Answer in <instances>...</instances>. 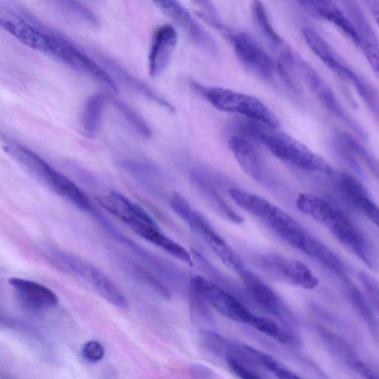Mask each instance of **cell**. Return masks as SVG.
<instances>
[{"mask_svg": "<svg viewBox=\"0 0 379 379\" xmlns=\"http://www.w3.org/2000/svg\"><path fill=\"white\" fill-rule=\"evenodd\" d=\"M195 181L202 192L216 208L217 212L234 223L242 224L244 222L243 217L226 203L214 188L198 177H196Z\"/></svg>", "mask_w": 379, "mask_h": 379, "instance_id": "obj_26", "label": "cell"}, {"mask_svg": "<svg viewBox=\"0 0 379 379\" xmlns=\"http://www.w3.org/2000/svg\"><path fill=\"white\" fill-rule=\"evenodd\" d=\"M318 333L331 354L341 363L365 378L378 377L362 360H360L342 337L324 328H318Z\"/></svg>", "mask_w": 379, "mask_h": 379, "instance_id": "obj_18", "label": "cell"}, {"mask_svg": "<svg viewBox=\"0 0 379 379\" xmlns=\"http://www.w3.org/2000/svg\"><path fill=\"white\" fill-rule=\"evenodd\" d=\"M81 354L86 362L94 364L102 361L105 354V350L98 341L90 340L83 345Z\"/></svg>", "mask_w": 379, "mask_h": 379, "instance_id": "obj_31", "label": "cell"}, {"mask_svg": "<svg viewBox=\"0 0 379 379\" xmlns=\"http://www.w3.org/2000/svg\"><path fill=\"white\" fill-rule=\"evenodd\" d=\"M193 86L208 102L222 111L239 113L276 128L281 125L269 108L249 95L222 88H206L197 83Z\"/></svg>", "mask_w": 379, "mask_h": 379, "instance_id": "obj_5", "label": "cell"}, {"mask_svg": "<svg viewBox=\"0 0 379 379\" xmlns=\"http://www.w3.org/2000/svg\"><path fill=\"white\" fill-rule=\"evenodd\" d=\"M222 34L232 43L237 58L241 65L256 77L271 81L276 71V63L270 55L247 32L234 31L225 27Z\"/></svg>", "mask_w": 379, "mask_h": 379, "instance_id": "obj_6", "label": "cell"}, {"mask_svg": "<svg viewBox=\"0 0 379 379\" xmlns=\"http://www.w3.org/2000/svg\"><path fill=\"white\" fill-rule=\"evenodd\" d=\"M246 291L258 306L277 318L286 328L293 331L295 318L278 294L255 273L244 269L239 274Z\"/></svg>", "mask_w": 379, "mask_h": 379, "instance_id": "obj_10", "label": "cell"}, {"mask_svg": "<svg viewBox=\"0 0 379 379\" xmlns=\"http://www.w3.org/2000/svg\"><path fill=\"white\" fill-rule=\"evenodd\" d=\"M371 11L375 17L376 24L379 27V1H378V0H375V1H373L371 5Z\"/></svg>", "mask_w": 379, "mask_h": 379, "instance_id": "obj_36", "label": "cell"}, {"mask_svg": "<svg viewBox=\"0 0 379 379\" xmlns=\"http://www.w3.org/2000/svg\"><path fill=\"white\" fill-rule=\"evenodd\" d=\"M296 207L301 213L327 227L347 249L373 266V256L368 242L343 212L326 200L308 194L298 195Z\"/></svg>", "mask_w": 379, "mask_h": 379, "instance_id": "obj_2", "label": "cell"}, {"mask_svg": "<svg viewBox=\"0 0 379 379\" xmlns=\"http://www.w3.org/2000/svg\"><path fill=\"white\" fill-rule=\"evenodd\" d=\"M229 147L246 174L263 185H273V177L267 163L249 140L233 137L229 141Z\"/></svg>", "mask_w": 379, "mask_h": 379, "instance_id": "obj_14", "label": "cell"}, {"mask_svg": "<svg viewBox=\"0 0 379 379\" xmlns=\"http://www.w3.org/2000/svg\"><path fill=\"white\" fill-rule=\"evenodd\" d=\"M178 43V34L172 25H163L155 32L148 54L150 77H158L167 68Z\"/></svg>", "mask_w": 379, "mask_h": 379, "instance_id": "obj_16", "label": "cell"}, {"mask_svg": "<svg viewBox=\"0 0 379 379\" xmlns=\"http://www.w3.org/2000/svg\"><path fill=\"white\" fill-rule=\"evenodd\" d=\"M136 274L137 275V277L147 284L151 290L157 293L161 297L168 299L172 296V294H170L169 290L163 286V284L152 275L149 274L140 268L136 269Z\"/></svg>", "mask_w": 379, "mask_h": 379, "instance_id": "obj_33", "label": "cell"}, {"mask_svg": "<svg viewBox=\"0 0 379 379\" xmlns=\"http://www.w3.org/2000/svg\"><path fill=\"white\" fill-rule=\"evenodd\" d=\"M160 10L181 28L201 49L215 53L217 46L208 33L177 0H151Z\"/></svg>", "mask_w": 379, "mask_h": 379, "instance_id": "obj_12", "label": "cell"}, {"mask_svg": "<svg viewBox=\"0 0 379 379\" xmlns=\"http://www.w3.org/2000/svg\"><path fill=\"white\" fill-rule=\"evenodd\" d=\"M231 370L238 377L244 379H258L261 376L255 368L245 364L239 360L229 358L225 360Z\"/></svg>", "mask_w": 379, "mask_h": 379, "instance_id": "obj_32", "label": "cell"}, {"mask_svg": "<svg viewBox=\"0 0 379 379\" xmlns=\"http://www.w3.org/2000/svg\"><path fill=\"white\" fill-rule=\"evenodd\" d=\"M6 152L55 194L66 199L84 212L90 214L94 207L82 190L66 176L53 168L31 149L6 142Z\"/></svg>", "mask_w": 379, "mask_h": 379, "instance_id": "obj_3", "label": "cell"}, {"mask_svg": "<svg viewBox=\"0 0 379 379\" xmlns=\"http://www.w3.org/2000/svg\"><path fill=\"white\" fill-rule=\"evenodd\" d=\"M237 351L241 361L254 368H262L279 378H301L273 356L247 344L237 342Z\"/></svg>", "mask_w": 379, "mask_h": 379, "instance_id": "obj_20", "label": "cell"}, {"mask_svg": "<svg viewBox=\"0 0 379 379\" xmlns=\"http://www.w3.org/2000/svg\"><path fill=\"white\" fill-rule=\"evenodd\" d=\"M101 206L110 214L120 219L132 230L143 222H155L142 207L123 195L112 192L98 199Z\"/></svg>", "mask_w": 379, "mask_h": 379, "instance_id": "obj_19", "label": "cell"}, {"mask_svg": "<svg viewBox=\"0 0 379 379\" xmlns=\"http://www.w3.org/2000/svg\"><path fill=\"white\" fill-rule=\"evenodd\" d=\"M297 67L300 70L303 78L320 103L333 117L351 128L359 138L366 140L368 139L367 132L349 115L343 104L336 98L333 90L321 78L318 73L309 64L303 61H297Z\"/></svg>", "mask_w": 379, "mask_h": 379, "instance_id": "obj_9", "label": "cell"}, {"mask_svg": "<svg viewBox=\"0 0 379 379\" xmlns=\"http://www.w3.org/2000/svg\"><path fill=\"white\" fill-rule=\"evenodd\" d=\"M298 4L313 15L330 22L342 31L358 46L361 40L357 30L333 0H296Z\"/></svg>", "mask_w": 379, "mask_h": 379, "instance_id": "obj_17", "label": "cell"}, {"mask_svg": "<svg viewBox=\"0 0 379 379\" xmlns=\"http://www.w3.org/2000/svg\"><path fill=\"white\" fill-rule=\"evenodd\" d=\"M190 370H191L192 376L196 378H211L214 377V373L211 368L200 364H192Z\"/></svg>", "mask_w": 379, "mask_h": 379, "instance_id": "obj_34", "label": "cell"}, {"mask_svg": "<svg viewBox=\"0 0 379 379\" xmlns=\"http://www.w3.org/2000/svg\"><path fill=\"white\" fill-rule=\"evenodd\" d=\"M251 12L255 24L272 51L277 54L289 47L274 28L267 9L261 0H253L251 4Z\"/></svg>", "mask_w": 379, "mask_h": 379, "instance_id": "obj_21", "label": "cell"}, {"mask_svg": "<svg viewBox=\"0 0 379 379\" xmlns=\"http://www.w3.org/2000/svg\"><path fill=\"white\" fill-rule=\"evenodd\" d=\"M369 219L374 223L379 229V207L370 216Z\"/></svg>", "mask_w": 379, "mask_h": 379, "instance_id": "obj_37", "label": "cell"}, {"mask_svg": "<svg viewBox=\"0 0 379 379\" xmlns=\"http://www.w3.org/2000/svg\"><path fill=\"white\" fill-rule=\"evenodd\" d=\"M52 253L110 304L122 309L128 308V301L116 284L93 264L78 256L62 251L53 249Z\"/></svg>", "mask_w": 379, "mask_h": 379, "instance_id": "obj_7", "label": "cell"}, {"mask_svg": "<svg viewBox=\"0 0 379 379\" xmlns=\"http://www.w3.org/2000/svg\"><path fill=\"white\" fill-rule=\"evenodd\" d=\"M338 143L353 160L364 166L379 182V160L368 149L349 135H340Z\"/></svg>", "mask_w": 379, "mask_h": 379, "instance_id": "obj_23", "label": "cell"}, {"mask_svg": "<svg viewBox=\"0 0 379 379\" xmlns=\"http://www.w3.org/2000/svg\"><path fill=\"white\" fill-rule=\"evenodd\" d=\"M263 271L276 279L306 290L315 289L319 281L305 263L279 254L260 257Z\"/></svg>", "mask_w": 379, "mask_h": 379, "instance_id": "obj_11", "label": "cell"}, {"mask_svg": "<svg viewBox=\"0 0 379 379\" xmlns=\"http://www.w3.org/2000/svg\"><path fill=\"white\" fill-rule=\"evenodd\" d=\"M115 105L127 123L138 133L139 135L145 139L151 137L152 132L150 127L135 110L120 100H115Z\"/></svg>", "mask_w": 379, "mask_h": 379, "instance_id": "obj_28", "label": "cell"}, {"mask_svg": "<svg viewBox=\"0 0 379 379\" xmlns=\"http://www.w3.org/2000/svg\"><path fill=\"white\" fill-rule=\"evenodd\" d=\"M306 44L317 58L334 73L344 64L333 51L328 43L314 30L306 28L302 31Z\"/></svg>", "mask_w": 379, "mask_h": 379, "instance_id": "obj_22", "label": "cell"}, {"mask_svg": "<svg viewBox=\"0 0 379 379\" xmlns=\"http://www.w3.org/2000/svg\"><path fill=\"white\" fill-rule=\"evenodd\" d=\"M11 287L24 307L38 312L53 308L58 306V296L43 284L17 277L9 279Z\"/></svg>", "mask_w": 379, "mask_h": 379, "instance_id": "obj_15", "label": "cell"}, {"mask_svg": "<svg viewBox=\"0 0 379 379\" xmlns=\"http://www.w3.org/2000/svg\"><path fill=\"white\" fill-rule=\"evenodd\" d=\"M199 338L203 347L211 353L223 358L229 355L232 341L213 331L202 329Z\"/></svg>", "mask_w": 379, "mask_h": 379, "instance_id": "obj_27", "label": "cell"}, {"mask_svg": "<svg viewBox=\"0 0 379 379\" xmlns=\"http://www.w3.org/2000/svg\"><path fill=\"white\" fill-rule=\"evenodd\" d=\"M355 28L359 35L362 48L365 58L379 81V43L365 17L358 19L355 23Z\"/></svg>", "mask_w": 379, "mask_h": 379, "instance_id": "obj_25", "label": "cell"}, {"mask_svg": "<svg viewBox=\"0 0 379 379\" xmlns=\"http://www.w3.org/2000/svg\"><path fill=\"white\" fill-rule=\"evenodd\" d=\"M376 306H377V308H378V309L379 311V304H378Z\"/></svg>", "mask_w": 379, "mask_h": 379, "instance_id": "obj_38", "label": "cell"}, {"mask_svg": "<svg viewBox=\"0 0 379 379\" xmlns=\"http://www.w3.org/2000/svg\"><path fill=\"white\" fill-rule=\"evenodd\" d=\"M241 128L245 135L263 145L279 160L305 172L333 175L334 170L326 160L276 128L251 119Z\"/></svg>", "mask_w": 379, "mask_h": 379, "instance_id": "obj_1", "label": "cell"}, {"mask_svg": "<svg viewBox=\"0 0 379 379\" xmlns=\"http://www.w3.org/2000/svg\"><path fill=\"white\" fill-rule=\"evenodd\" d=\"M200 8L202 12L209 16H217V10L212 0H192Z\"/></svg>", "mask_w": 379, "mask_h": 379, "instance_id": "obj_35", "label": "cell"}, {"mask_svg": "<svg viewBox=\"0 0 379 379\" xmlns=\"http://www.w3.org/2000/svg\"><path fill=\"white\" fill-rule=\"evenodd\" d=\"M170 204L175 214L186 224H188L194 212L188 201L182 194L175 193L170 197Z\"/></svg>", "mask_w": 379, "mask_h": 379, "instance_id": "obj_30", "label": "cell"}, {"mask_svg": "<svg viewBox=\"0 0 379 379\" xmlns=\"http://www.w3.org/2000/svg\"><path fill=\"white\" fill-rule=\"evenodd\" d=\"M105 105V98L101 93L92 95L85 102L82 115V128L88 137H94L100 130Z\"/></svg>", "mask_w": 379, "mask_h": 379, "instance_id": "obj_24", "label": "cell"}, {"mask_svg": "<svg viewBox=\"0 0 379 379\" xmlns=\"http://www.w3.org/2000/svg\"><path fill=\"white\" fill-rule=\"evenodd\" d=\"M187 224L209 245L225 266L238 274L245 269L244 264L239 254L202 214L194 210L191 220Z\"/></svg>", "mask_w": 379, "mask_h": 379, "instance_id": "obj_13", "label": "cell"}, {"mask_svg": "<svg viewBox=\"0 0 379 379\" xmlns=\"http://www.w3.org/2000/svg\"><path fill=\"white\" fill-rule=\"evenodd\" d=\"M191 286L221 315L239 323L251 325L253 314L242 302L209 278L195 276Z\"/></svg>", "mask_w": 379, "mask_h": 379, "instance_id": "obj_8", "label": "cell"}, {"mask_svg": "<svg viewBox=\"0 0 379 379\" xmlns=\"http://www.w3.org/2000/svg\"><path fill=\"white\" fill-rule=\"evenodd\" d=\"M351 297L355 308L363 318L373 336L379 345V321L373 315L361 293L353 289L351 292Z\"/></svg>", "mask_w": 379, "mask_h": 379, "instance_id": "obj_29", "label": "cell"}, {"mask_svg": "<svg viewBox=\"0 0 379 379\" xmlns=\"http://www.w3.org/2000/svg\"><path fill=\"white\" fill-rule=\"evenodd\" d=\"M229 194L242 209L266 224L291 247L304 253L313 236L291 216L268 200L242 190L232 188Z\"/></svg>", "mask_w": 379, "mask_h": 379, "instance_id": "obj_4", "label": "cell"}]
</instances>
